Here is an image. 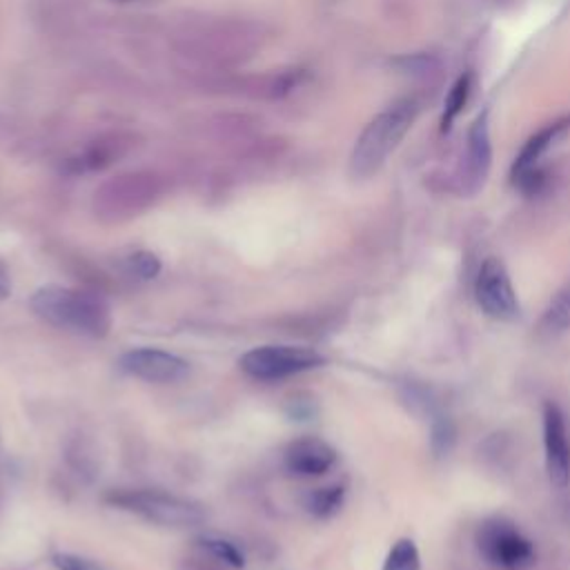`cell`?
<instances>
[{"mask_svg": "<svg viewBox=\"0 0 570 570\" xmlns=\"http://www.w3.org/2000/svg\"><path fill=\"white\" fill-rule=\"evenodd\" d=\"M454 436H456V430L452 425V421L448 416H439L434 423H432V436H430V443H432V450L436 456H443L452 450L454 445Z\"/></svg>", "mask_w": 570, "mask_h": 570, "instance_id": "obj_21", "label": "cell"}, {"mask_svg": "<svg viewBox=\"0 0 570 570\" xmlns=\"http://www.w3.org/2000/svg\"><path fill=\"white\" fill-rule=\"evenodd\" d=\"M570 330V281L552 296L543 309L537 332L543 338H557Z\"/></svg>", "mask_w": 570, "mask_h": 570, "instance_id": "obj_14", "label": "cell"}, {"mask_svg": "<svg viewBox=\"0 0 570 570\" xmlns=\"http://www.w3.org/2000/svg\"><path fill=\"white\" fill-rule=\"evenodd\" d=\"M53 563L58 570H102L96 561L80 557V554H71V552H62L53 557Z\"/></svg>", "mask_w": 570, "mask_h": 570, "instance_id": "obj_22", "label": "cell"}, {"mask_svg": "<svg viewBox=\"0 0 570 570\" xmlns=\"http://www.w3.org/2000/svg\"><path fill=\"white\" fill-rule=\"evenodd\" d=\"M196 543H198V548H203L209 557H214L223 566H229V568H243L245 566L243 550L236 543H232V541H227L223 537L205 534V537L196 539Z\"/></svg>", "mask_w": 570, "mask_h": 570, "instance_id": "obj_17", "label": "cell"}, {"mask_svg": "<svg viewBox=\"0 0 570 570\" xmlns=\"http://www.w3.org/2000/svg\"><path fill=\"white\" fill-rule=\"evenodd\" d=\"M343 499H345V488L341 483L316 488L307 497V510L318 519H327L341 510Z\"/></svg>", "mask_w": 570, "mask_h": 570, "instance_id": "obj_16", "label": "cell"}, {"mask_svg": "<svg viewBox=\"0 0 570 570\" xmlns=\"http://www.w3.org/2000/svg\"><path fill=\"white\" fill-rule=\"evenodd\" d=\"M479 550L488 561L505 570H521L534 559L532 543L505 519H490L479 528Z\"/></svg>", "mask_w": 570, "mask_h": 570, "instance_id": "obj_7", "label": "cell"}, {"mask_svg": "<svg viewBox=\"0 0 570 570\" xmlns=\"http://www.w3.org/2000/svg\"><path fill=\"white\" fill-rule=\"evenodd\" d=\"M419 114V100L412 96L399 98L379 111L358 134L350 154V176L365 180L374 176L390 154L399 147Z\"/></svg>", "mask_w": 570, "mask_h": 570, "instance_id": "obj_2", "label": "cell"}, {"mask_svg": "<svg viewBox=\"0 0 570 570\" xmlns=\"http://www.w3.org/2000/svg\"><path fill=\"white\" fill-rule=\"evenodd\" d=\"M9 294H11V276H9L7 265L0 261V301L7 298Z\"/></svg>", "mask_w": 570, "mask_h": 570, "instance_id": "obj_23", "label": "cell"}, {"mask_svg": "<svg viewBox=\"0 0 570 570\" xmlns=\"http://www.w3.org/2000/svg\"><path fill=\"white\" fill-rule=\"evenodd\" d=\"M490 165H492V145H490L488 111H483L476 116V120L468 131L465 158L459 174V187L465 196H474L483 187L490 174Z\"/></svg>", "mask_w": 570, "mask_h": 570, "instance_id": "obj_12", "label": "cell"}, {"mask_svg": "<svg viewBox=\"0 0 570 570\" xmlns=\"http://www.w3.org/2000/svg\"><path fill=\"white\" fill-rule=\"evenodd\" d=\"M570 127V118L557 120L541 131H537L519 151L512 163V183L525 194H539L546 185V171L541 167V158L557 142V138Z\"/></svg>", "mask_w": 570, "mask_h": 570, "instance_id": "obj_8", "label": "cell"}, {"mask_svg": "<svg viewBox=\"0 0 570 570\" xmlns=\"http://www.w3.org/2000/svg\"><path fill=\"white\" fill-rule=\"evenodd\" d=\"M543 450L548 479L557 488L570 483V430L566 414L552 401L543 403Z\"/></svg>", "mask_w": 570, "mask_h": 570, "instance_id": "obj_10", "label": "cell"}, {"mask_svg": "<svg viewBox=\"0 0 570 570\" xmlns=\"http://www.w3.org/2000/svg\"><path fill=\"white\" fill-rule=\"evenodd\" d=\"M323 363V354L303 345H261L247 350L238 361L240 370L258 381L287 379Z\"/></svg>", "mask_w": 570, "mask_h": 570, "instance_id": "obj_5", "label": "cell"}, {"mask_svg": "<svg viewBox=\"0 0 570 570\" xmlns=\"http://www.w3.org/2000/svg\"><path fill=\"white\" fill-rule=\"evenodd\" d=\"M303 80H305V71L294 67V69H283L278 73L272 71V73L252 78V82L245 89H249V94L258 98H283L292 94Z\"/></svg>", "mask_w": 570, "mask_h": 570, "instance_id": "obj_15", "label": "cell"}, {"mask_svg": "<svg viewBox=\"0 0 570 570\" xmlns=\"http://www.w3.org/2000/svg\"><path fill=\"white\" fill-rule=\"evenodd\" d=\"M29 303L36 316L49 325L80 336L105 338L111 330L109 303L89 289L49 283L38 287Z\"/></svg>", "mask_w": 570, "mask_h": 570, "instance_id": "obj_1", "label": "cell"}, {"mask_svg": "<svg viewBox=\"0 0 570 570\" xmlns=\"http://www.w3.org/2000/svg\"><path fill=\"white\" fill-rule=\"evenodd\" d=\"M131 147H134V134H125V131L102 134L91 142H87L80 151L65 158L60 169L69 176L96 174L118 163Z\"/></svg>", "mask_w": 570, "mask_h": 570, "instance_id": "obj_11", "label": "cell"}, {"mask_svg": "<svg viewBox=\"0 0 570 570\" xmlns=\"http://www.w3.org/2000/svg\"><path fill=\"white\" fill-rule=\"evenodd\" d=\"M105 501L165 528L200 525L207 517L200 503L158 488H118L109 490Z\"/></svg>", "mask_w": 570, "mask_h": 570, "instance_id": "obj_4", "label": "cell"}, {"mask_svg": "<svg viewBox=\"0 0 570 570\" xmlns=\"http://www.w3.org/2000/svg\"><path fill=\"white\" fill-rule=\"evenodd\" d=\"M421 557L412 539H399L383 561V570H419Z\"/></svg>", "mask_w": 570, "mask_h": 570, "instance_id": "obj_19", "label": "cell"}, {"mask_svg": "<svg viewBox=\"0 0 570 570\" xmlns=\"http://www.w3.org/2000/svg\"><path fill=\"white\" fill-rule=\"evenodd\" d=\"M120 370L147 383H178L189 374V363L158 347H136L120 356Z\"/></svg>", "mask_w": 570, "mask_h": 570, "instance_id": "obj_9", "label": "cell"}, {"mask_svg": "<svg viewBox=\"0 0 570 570\" xmlns=\"http://www.w3.org/2000/svg\"><path fill=\"white\" fill-rule=\"evenodd\" d=\"M474 298L481 312L494 321H514L519 316V301L510 274L494 256L485 258L476 272Z\"/></svg>", "mask_w": 570, "mask_h": 570, "instance_id": "obj_6", "label": "cell"}, {"mask_svg": "<svg viewBox=\"0 0 570 570\" xmlns=\"http://www.w3.org/2000/svg\"><path fill=\"white\" fill-rule=\"evenodd\" d=\"M470 87H472V78L470 73H463L450 89L448 98H445V109L441 116V131H448L454 122V118L461 114V109L465 107L468 98H470Z\"/></svg>", "mask_w": 570, "mask_h": 570, "instance_id": "obj_18", "label": "cell"}, {"mask_svg": "<svg viewBox=\"0 0 570 570\" xmlns=\"http://www.w3.org/2000/svg\"><path fill=\"white\" fill-rule=\"evenodd\" d=\"M187 570H218V568L207 566V563H203V561H191V563H187Z\"/></svg>", "mask_w": 570, "mask_h": 570, "instance_id": "obj_24", "label": "cell"}, {"mask_svg": "<svg viewBox=\"0 0 570 570\" xmlns=\"http://www.w3.org/2000/svg\"><path fill=\"white\" fill-rule=\"evenodd\" d=\"M283 461L296 476H321L336 463V450L318 436H301L285 448Z\"/></svg>", "mask_w": 570, "mask_h": 570, "instance_id": "obj_13", "label": "cell"}, {"mask_svg": "<svg viewBox=\"0 0 570 570\" xmlns=\"http://www.w3.org/2000/svg\"><path fill=\"white\" fill-rule=\"evenodd\" d=\"M163 178L154 171H125L105 180L91 198L94 216L107 225L127 223L163 196Z\"/></svg>", "mask_w": 570, "mask_h": 570, "instance_id": "obj_3", "label": "cell"}, {"mask_svg": "<svg viewBox=\"0 0 570 570\" xmlns=\"http://www.w3.org/2000/svg\"><path fill=\"white\" fill-rule=\"evenodd\" d=\"M160 258L154 254V252H147V249H138L134 254H129L122 263V269L127 276L131 278H138V281H149V278H156L158 272H160Z\"/></svg>", "mask_w": 570, "mask_h": 570, "instance_id": "obj_20", "label": "cell"}]
</instances>
